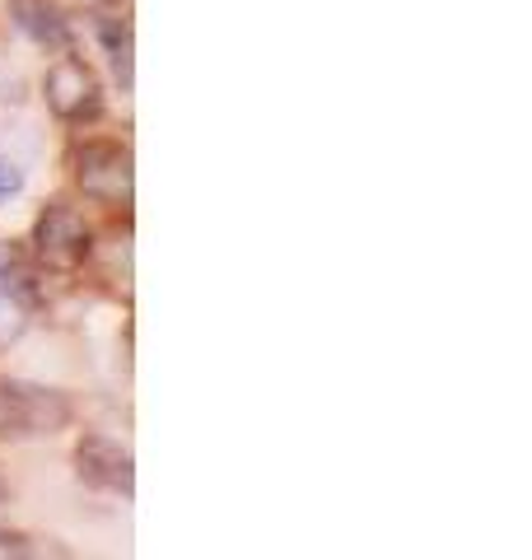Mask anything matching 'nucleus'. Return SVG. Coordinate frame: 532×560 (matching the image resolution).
Segmentation results:
<instances>
[{
    "label": "nucleus",
    "mask_w": 532,
    "mask_h": 560,
    "mask_svg": "<svg viewBox=\"0 0 532 560\" xmlns=\"http://www.w3.org/2000/svg\"><path fill=\"white\" fill-rule=\"evenodd\" d=\"M70 397L43 383L24 378H0V434L5 440H51L70 425Z\"/></svg>",
    "instance_id": "nucleus-1"
},
{
    "label": "nucleus",
    "mask_w": 532,
    "mask_h": 560,
    "mask_svg": "<svg viewBox=\"0 0 532 560\" xmlns=\"http://www.w3.org/2000/svg\"><path fill=\"white\" fill-rule=\"evenodd\" d=\"M70 168H76V183L89 201L108 206V210H127L136 197V164L131 150L117 145V140H84V145L70 150Z\"/></svg>",
    "instance_id": "nucleus-2"
},
{
    "label": "nucleus",
    "mask_w": 532,
    "mask_h": 560,
    "mask_svg": "<svg viewBox=\"0 0 532 560\" xmlns=\"http://www.w3.org/2000/svg\"><path fill=\"white\" fill-rule=\"evenodd\" d=\"M94 248V230L84 224V215L66 201L43 206L38 224H33V253H38L43 267L51 271H80Z\"/></svg>",
    "instance_id": "nucleus-3"
},
{
    "label": "nucleus",
    "mask_w": 532,
    "mask_h": 560,
    "mask_svg": "<svg viewBox=\"0 0 532 560\" xmlns=\"http://www.w3.org/2000/svg\"><path fill=\"white\" fill-rule=\"evenodd\" d=\"M43 98H47L51 117L70 121V127H84V121H94L103 113V84L80 57H61L47 66Z\"/></svg>",
    "instance_id": "nucleus-4"
},
{
    "label": "nucleus",
    "mask_w": 532,
    "mask_h": 560,
    "mask_svg": "<svg viewBox=\"0 0 532 560\" xmlns=\"http://www.w3.org/2000/svg\"><path fill=\"white\" fill-rule=\"evenodd\" d=\"M76 471L84 486L108 490V495H122V500H131V490H136L131 453L117 440H108V434H84L76 448Z\"/></svg>",
    "instance_id": "nucleus-5"
},
{
    "label": "nucleus",
    "mask_w": 532,
    "mask_h": 560,
    "mask_svg": "<svg viewBox=\"0 0 532 560\" xmlns=\"http://www.w3.org/2000/svg\"><path fill=\"white\" fill-rule=\"evenodd\" d=\"M28 323H33L28 285H24V280L0 276V355H5L10 346H20V341H24Z\"/></svg>",
    "instance_id": "nucleus-6"
},
{
    "label": "nucleus",
    "mask_w": 532,
    "mask_h": 560,
    "mask_svg": "<svg viewBox=\"0 0 532 560\" xmlns=\"http://www.w3.org/2000/svg\"><path fill=\"white\" fill-rule=\"evenodd\" d=\"M14 20L38 47H61L66 43V20L61 10H51L47 0H14Z\"/></svg>",
    "instance_id": "nucleus-7"
},
{
    "label": "nucleus",
    "mask_w": 532,
    "mask_h": 560,
    "mask_svg": "<svg viewBox=\"0 0 532 560\" xmlns=\"http://www.w3.org/2000/svg\"><path fill=\"white\" fill-rule=\"evenodd\" d=\"M94 253H108V271H103V280L127 290L131 285V230H127V224L103 234V243H94Z\"/></svg>",
    "instance_id": "nucleus-8"
},
{
    "label": "nucleus",
    "mask_w": 532,
    "mask_h": 560,
    "mask_svg": "<svg viewBox=\"0 0 532 560\" xmlns=\"http://www.w3.org/2000/svg\"><path fill=\"white\" fill-rule=\"evenodd\" d=\"M99 38H103V47H108L117 80L131 84V28H127V20H103L99 24Z\"/></svg>",
    "instance_id": "nucleus-9"
},
{
    "label": "nucleus",
    "mask_w": 532,
    "mask_h": 560,
    "mask_svg": "<svg viewBox=\"0 0 532 560\" xmlns=\"http://www.w3.org/2000/svg\"><path fill=\"white\" fill-rule=\"evenodd\" d=\"M24 556H38L33 537H24V533H0V560H24Z\"/></svg>",
    "instance_id": "nucleus-10"
},
{
    "label": "nucleus",
    "mask_w": 532,
    "mask_h": 560,
    "mask_svg": "<svg viewBox=\"0 0 532 560\" xmlns=\"http://www.w3.org/2000/svg\"><path fill=\"white\" fill-rule=\"evenodd\" d=\"M24 191V173L20 164H10V160H0V201H10V197H20Z\"/></svg>",
    "instance_id": "nucleus-11"
},
{
    "label": "nucleus",
    "mask_w": 532,
    "mask_h": 560,
    "mask_svg": "<svg viewBox=\"0 0 532 560\" xmlns=\"http://www.w3.org/2000/svg\"><path fill=\"white\" fill-rule=\"evenodd\" d=\"M0 510H10V481H5V471H0Z\"/></svg>",
    "instance_id": "nucleus-12"
}]
</instances>
